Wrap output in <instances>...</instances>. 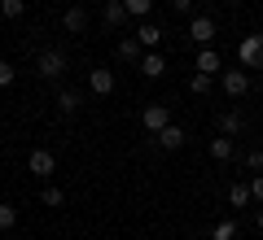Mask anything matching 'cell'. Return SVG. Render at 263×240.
<instances>
[{
  "label": "cell",
  "mask_w": 263,
  "mask_h": 240,
  "mask_svg": "<svg viewBox=\"0 0 263 240\" xmlns=\"http://www.w3.org/2000/svg\"><path fill=\"white\" fill-rule=\"evenodd\" d=\"M35 74H40V79H48V83L62 79V74H66V53H62V48H44V53L35 57Z\"/></svg>",
  "instance_id": "6da1fadb"
},
{
  "label": "cell",
  "mask_w": 263,
  "mask_h": 240,
  "mask_svg": "<svg viewBox=\"0 0 263 240\" xmlns=\"http://www.w3.org/2000/svg\"><path fill=\"white\" fill-rule=\"evenodd\" d=\"M237 57H241V70H263V35H246L237 44Z\"/></svg>",
  "instance_id": "7a4b0ae2"
},
{
  "label": "cell",
  "mask_w": 263,
  "mask_h": 240,
  "mask_svg": "<svg viewBox=\"0 0 263 240\" xmlns=\"http://www.w3.org/2000/svg\"><path fill=\"white\" fill-rule=\"evenodd\" d=\"M141 122H145V131H149V136H158V131L171 122V105L149 101V105H145V114H141Z\"/></svg>",
  "instance_id": "3957f363"
},
{
  "label": "cell",
  "mask_w": 263,
  "mask_h": 240,
  "mask_svg": "<svg viewBox=\"0 0 263 240\" xmlns=\"http://www.w3.org/2000/svg\"><path fill=\"white\" fill-rule=\"evenodd\" d=\"M219 88H224L233 101L246 96V92H250V70H224V74H219Z\"/></svg>",
  "instance_id": "277c9868"
},
{
  "label": "cell",
  "mask_w": 263,
  "mask_h": 240,
  "mask_svg": "<svg viewBox=\"0 0 263 240\" xmlns=\"http://www.w3.org/2000/svg\"><path fill=\"white\" fill-rule=\"evenodd\" d=\"M27 166H31V175H40V179H48L57 170V157L48 153V148H31V157H27Z\"/></svg>",
  "instance_id": "5b68a950"
},
{
  "label": "cell",
  "mask_w": 263,
  "mask_h": 240,
  "mask_svg": "<svg viewBox=\"0 0 263 240\" xmlns=\"http://www.w3.org/2000/svg\"><path fill=\"white\" fill-rule=\"evenodd\" d=\"M189 39L202 48H211V39H215V18H193L189 22Z\"/></svg>",
  "instance_id": "8992f818"
},
{
  "label": "cell",
  "mask_w": 263,
  "mask_h": 240,
  "mask_svg": "<svg viewBox=\"0 0 263 240\" xmlns=\"http://www.w3.org/2000/svg\"><path fill=\"white\" fill-rule=\"evenodd\" d=\"M162 35H167V31H162L158 22H141V27H136V35H132V39H136V44H141L145 53H149V48H158V44H162Z\"/></svg>",
  "instance_id": "52a82bcc"
},
{
  "label": "cell",
  "mask_w": 263,
  "mask_h": 240,
  "mask_svg": "<svg viewBox=\"0 0 263 240\" xmlns=\"http://www.w3.org/2000/svg\"><path fill=\"white\" fill-rule=\"evenodd\" d=\"M141 74L145 79H162V74H167V57H162L158 48H149V53L141 57Z\"/></svg>",
  "instance_id": "ba28073f"
},
{
  "label": "cell",
  "mask_w": 263,
  "mask_h": 240,
  "mask_svg": "<svg viewBox=\"0 0 263 240\" xmlns=\"http://www.w3.org/2000/svg\"><path fill=\"white\" fill-rule=\"evenodd\" d=\"M62 27L70 31V35H79V31H88V9H84V5H70V9L62 13Z\"/></svg>",
  "instance_id": "9c48e42d"
},
{
  "label": "cell",
  "mask_w": 263,
  "mask_h": 240,
  "mask_svg": "<svg viewBox=\"0 0 263 240\" xmlns=\"http://www.w3.org/2000/svg\"><path fill=\"white\" fill-rule=\"evenodd\" d=\"M88 88H92L97 96H110V92H114V70H105V66H97V70L88 74Z\"/></svg>",
  "instance_id": "30bf717a"
},
{
  "label": "cell",
  "mask_w": 263,
  "mask_h": 240,
  "mask_svg": "<svg viewBox=\"0 0 263 240\" xmlns=\"http://www.w3.org/2000/svg\"><path fill=\"white\" fill-rule=\"evenodd\" d=\"M219 136H241V127H246V118H241V110H224L219 114Z\"/></svg>",
  "instance_id": "8fae6325"
},
{
  "label": "cell",
  "mask_w": 263,
  "mask_h": 240,
  "mask_svg": "<svg viewBox=\"0 0 263 240\" xmlns=\"http://www.w3.org/2000/svg\"><path fill=\"white\" fill-rule=\"evenodd\" d=\"M158 148H184V127H176V122H167V127L158 131Z\"/></svg>",
  "instance_id": "7c38bea8"
},
{
  "label": "cell",
  "mask_w": 263,
  "mask_h": 240,
  "mask_svg": "<svg viewBox=\"0 0 263 240\" xmlns=\"http://www.w3.org/2000/svg\"><path fill=\"white\" fill-rule=\"evenodd\" d=\"M105 9H101V18H105V27H123V22L132 18L127 9H123V0H101Z\"/></svg>",
  "instance_id": "4fadbf2b"
},
{
  "label": "cell",
  "mask_w": 263,
  "mask_h": 240,
  "mask_svg": "<svg viewBox=\"0 0 263 240\" xmlns=\"http://www.w3.org/2000/svg\"><path fill=\"white\" fill-rule=\"evenodd\" d=\"M211 157H215V162H233V157H237L233 136H215V140H211Z\"/></svg>",
  "instance_id": "5bb4252c"
},
{
  "label": "cell",
  "mask_w": 263,
  "mask_h": 240,
  "mask_svg": "<svg viewBox=\"0 0 263 240\" xmlns=\"http://www.w3.org/2000/svg\"><path fill=\"white\" fill-rule=\"evenodd\" d=\"M197 70H202V74H211V79H215V74L224 70V61H219V53H215V48H202V53H197Z\"/></svg>",
  "instance_id": "9a60e30c"
},
{
  "label": "cell",
  "mask_w": 263,
  "mask_h": 240,
  "mask_svg": "<svg viewBox=\"0 0 263 240\" xmlns=\"http://www.w3.org/2000/svg\"><path fill=\"white\" fill-rule=\"evenodd\" d=\"M79 105H84V101H79L75 88H62V92H57V110H62V114H79Z\"/></svg>",
  "instance_id": "2e32d148"
},
{
  "label": "cell",
  "mask_w": 263,
  "mask_h": 240,
  "mask_svg": "<svg viewBox=\"0 0 263 240\" xmlns=\"http://www.w3.org/2000/svg\"><path fill=\"white\" fill-rule=\"evenodd\" d=\"M27 13V0H0V18L5 22H18Z\"/></svg>",
  "instance_id": "e0dca14e"
},
{
  "label": "cell",
  "mask_w": 263,
  "mask_h": 240,
  "mask_svg": "<svg viewBox=\"0 0 263 240\" xmlns=\"http://www.w3.org/2000/svg\"><path fill=\"white\" fill-rule=\"evenodd\" d=\"M228 205H233V210H246V205H250V188L233 184V188H228Z\"/></svg>",
  "instance_id": "ac0fdd59"
},
{
  "label": "cell",
  "mask_w": 263,
  "mask_h": 240,
  "mask_svg": "<svg viewBox=\"0 0 263 240\" xmlns=\"http://www.w3.org/2000/svg\"><path fill=\"white\" fill-rule=\"evenodd\" d=\"M211 240H237V223L233 219H219L215 227H211Z\"/></svg>",
  "instance_id": "d6986e66"
},
{
  "label": "cell",
  "mask_w": 263,
  "mask_h": 240,
  "mask_svg": "<svg viewBox=\"0 0 263 240\" xmlns=\"http://www.w3.org/2000/svg\"><path fill=\"white\" fill-rule=\"evenodd\" d=\"M141 53H145V48L141 44H136V39H119V57H123V61H141Z\"/></svg>",
  "instance_id": "ffe728a7"
},
{
  "label": "cell",
  "mask_w": 263,
  "mask_h": 240,
  "mask_svg": "<svg viewBox=\"0 0 263 240\" xmlns=\"http://www.w3.org/2000/svg\"><path fill=\"white\" fill-rule=\"evenodd\" d=\"M40 201H44L48 210H57V205L66 201V192H62V188H53V184H44V188H40Z\"/></svg>",
  "instance_id": "44dd1931"
},
{
  "label": "cell",
  "mask_w": 263,
  "mask_h": 240,
  "mask_svg": "<svg viewBox=\"0 0 263 240\" xmlns=\"http://www.w3.org/2000/svg\"><path fill=\"white\" fill-rule=\"evenodd\" d=\"M246 188H250V205H263V170H254L246 179Z\"/></svg>",
  "instance_id": "7402d4cb"
},
{
  "label": "cell",
  "mask_w": 263,
  "mask_h": 240,
  "mask_svg": "<svg viewBox=\"0 0 263 240\" xmlns=\"http://www.w3.org/2000/svg\"><path fill=\"white\" fill-rule=\"evenodd\" d=\"M149 5L154 0H123V9H127L132 18H149Z\"/></svg>",
  "instance_id": "603a6c76"
},
{
  "label": "cell",
  "mask_w": 263,
  "mask_h": 240,
  "mask_svg": "<svg viewBox=\"0 0 263 240\" xmlns=\"http://www.w3.org/2000/svg\"><path fill=\"white\" fill-rule=\"evenodd\" d=\"M13 223H18V210H13V205L5 201V205H0V231H9Z\"/></svg>",
  "instance_id": "cb8c5ba5"
},
{
  "label": "cell",
  "mask_w": 263,
  "mask_h": 240,
  "mask_svg": "<svg viewBox=\"0 0 263 240\" xmlns=\"http://www.w3.org/2000/svg\"><path fill=\"white\" fill-rule=\"evenodd\" d=\"M189 88H193L197 96H206V92H211V74H202V70H197V74H193V83H189Z\"/></svg>",
  "instance_id": "d4e9b609"
},
{
  "label": "cell",
  "mask_w": 263,
  "mask_h": 240,
  "mask_svg": "<svg viewBox=\"0 0 263 240\" xmlns=\"http://www.w3.org/2000/svg\"><path fill=\"white\" fill-rule=\"evenodd\" d=\"M246 170H263V148H250V153H246Z\"/></svg>",
  "instance_id": "484cf974"
},
{
  "label": "cell",
  "mask_w": 263,
  "mask_h": 240,
  "mask_svg": "<svg viewBox=\"0 0 263 240\" xmlns=\"http://www.w3.org/2000/svg\"><path fill=\"white\" fill-rule=\"evenodd\" d=\"M167 5H171V9H176V13H180V18H184V13H189V9H193L197 0H167Z\"/></svg>",
  "instance_id": "4316f807"
},
{
  "label": "cell",
  "mask_w": 263,
  "mask_h": 240,
  "mask_svg": "<svg viewBox=\"0 0 263 240\" xmlns=\"http://www.w3.org/2000/svg\"><path fill=\"white\" fill-rule=\"evenodd\" d=\"M9 83H13V66L0 61V88H9Z\"/></svg>",
  "instance_id": "83f0119b"
},
{
  "label": "cell",
  "mask_w": 263,
  "mask_h": 240,
  "mask_svg": "<svg viewBox=\"0 0 263 240\" xmlns=\"http://www.w3.org/2000/svg\"><path fill=\"white\" fill-rule=\"evenodd\" d=\"M254 227H259V231H263V210H254Z\"/></svg>",
  "instance_id": "f1b7e54d"
}]
</instances>
